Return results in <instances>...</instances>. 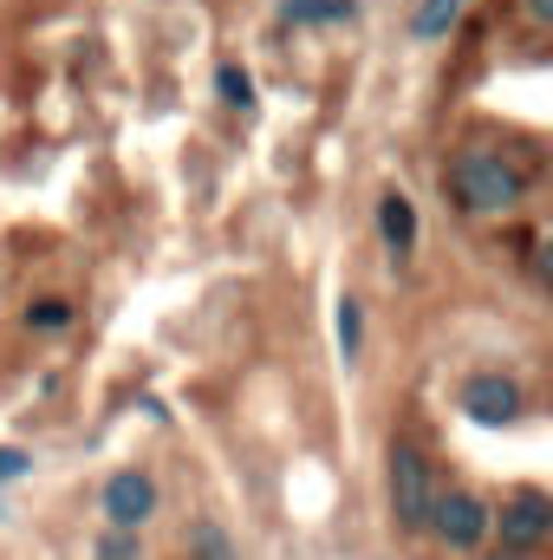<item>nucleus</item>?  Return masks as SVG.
Listing matches in <instances>:
<instances>
[{
	"mask_svg": "<svg viewBox=\"0 0 553 560\" xmlns=\"http://www.w3.org/2000/svg\"><path fill=\"white\" fill-rule=\"evenodd\" d=\"M449 189H456V202H462L469 215H508V209L528 196V176H521L502 150L469 143V150L449 163Z\"/></svg>",
	"mask_w": 553,
	"mask_h": 560,
	"instance_id": "1",
	"label": "nucleus"
},
{
	"mask_svg": "<svg viewBox=\"0 0 553 560\" xmlns=\"http://www.w3.org/2000/svg\"><path fill=\"white\" fill-rule=\"evenodd\" d=\"M423 535H436L443 548L469 555V548H482V541H489V502H482V495H469V489H436Z\"/></svg>",
	"mask_w": 553,
	"mask_h": 560,
	"instance_id": "2",
	"label": "nucleus"
},
{
	"mask_svg": "<svg viewBox=\"0 0 553 560\" xmlns=\"http://www.w3.org/2000/svg\"><path fill=\"white\" fill-rule=\"evenodd\" d=\"M430 502H436L430 456H423L416 443H398V450H391V515H398V528L423 535V522H430Z\"/></svg>",
	"mask_w": 553,
	"mask_h": 560,
	"instance_id": "3",
	"label": "nucleus"
},
{
	"mask_svg": "<svg viewBox=\"0 0 553 560\" xmlns=\"http://www.w3.org/2000/svg\"><path fill=\"white\" fill-rule=\"evenodd\" d=\"M553 528V502L541 489H515L502 509H489V535H502L508 555H534Z\"/></svg>",
	"mask_w": 553,
	"mask_h": 560,
	"instance_id": "4",
	"label": "nucleus"
},
{
	"mask_svg": "<svg viewBox=\"0 0 553 560\" xmlns=\"http://www.w3.org/2000/svg\"><path fill=\"white\" fill-rule=\"evenodd\" d=\"M150 515H156V482H150L143 469H118V476L105 482V522H111L118 535H138Z\"/></svg>",
	"mask_w": 553,
	"mask_h": 560,
	"instance_id": "5",
	"label": "nucleus"
},
{
	"mask_svg": "<svg viewBox=\"0 0 553 560\" xmlns=\"http://www.w3.org/2000/svg\"><path fill=\"white\" fill-rule=\"evenodd\" d=\"M456 405H462L475 423H515L521 418V385L502 378V372H475V378H462Z\"/></svg>",
	"mask_w": 553,
	"mask_h": 560,
	"instance_id": "6",
	"label": "nucleus"
},
{
	"mask_svg": "<svg viewBox=\"0 0 553 560\" xmlns=\"http://www.w3.org/2000/svg\"><path fill=\"white\" fill-rule=\"evenodd\" d=\"M378 235H385L391 255H411L416 248V202L404 189H385V196H378Z\"/></svg>",
	"mask_w": 553,
	"mask_h": 560,
	"instance_id": "7",
	"label": "nucleus"
},
{
	"mask_svg": "<svg viewBox=\"0 0 553 560\" xmlns=\"http://www.w3.org/2000/svg\"><path fill=\"white\" fill-rule=\"evenodd\" d=\"M352 13H358L352 0H286L280 7L286 26H332V20H352Z\"/></svg>",
	"mask_w": 553,
	"mask_h": 560,
	"instance_id": "8",
	"label": "nucleus"
},
{
	"mask_svg": "<svg viewBox=\"0 0 553 560\" xmlns=\"http://www.w3.org/2000/svg\"><path fill=\"white\" fill-rule=\"evenodd\" d=\"M456 20H462V0H423V7H416V20H411V33H416V39H443Z\"/></svg>",
	"mask_w": 553,
	"mask_h": 560,
	"instance_id": "9",
	"label": "nucleus"
},
{
	"mask_svg": "<svg viewBox=\"0 0 553 560\" xmlns=\"http://www.w3.org/2000/svg\"><path fill=\"white\" fill-rule=\"evenodd\" d=\"M189 560H242V555H235V541L222 535V522H196V528H189Z\"/></svg>",
	"mask_w": 553,
	"mask_h": 560,
	"instance_id": "10",
	"label": "nucleus"
},
{
	"mask_svg": "<svg viewBox=\"0 0 553 560\" xmlns=\"http://www.w3.org/2000/svg\"><path fill=\"white\" fill-rule=\"evenodd\" d=\"M332 332H339V352H345V359H358V339H365V306H358L352 293L339 300V313H332Z\"/></svg>",
	"mask_w": 553,
	"mask_h": 560,
	"instance_id": "11",
	"label": "nucleus"
},
{
	"mask_svg": "<svg viewBox=\"0 0 553 560\" xmlns=\"http://www.w3.org/2000/svg\"><path fill=\"white\" fill-rule=\"evenodd\" d=\"M215 92H222V105H235V112L255 105V79H248L242 66H215Z\"/></svg>",
	"mask_w": 553,
	"mask_h": 560,
	"instance_id": "12",
	"label": "nucleus"
},
{
	"mask_svg": "<svg viewBox=\"0 0 553 560\" xmlns=\"http://www.w3.org/2000/svg\"><path fill=\"white\" fill-rule=\"evenodd\" d=\"M26 326L59 332V326H72V306H66V300H33V306H26Z\"/></svg>",
	"mask_w": 553,
	"mask_h": 560,
	"instance_id": "13",
	"label": "nucleus"
},
{
	"mask_svg": "<svg viewBox=\"0 0 553 560\" xmlns=\"http://www.w3.org/2000/svg\"><path fill=\"white\" fill-rule=\"evenodd\" d=\"M92 560H143V548H138V535H98V548H92Z\"/></svg>",
	"mask_w": 553,
	"mask_h": 560,
	"instance_id": "14",
	"label": "nucleus"
},
{
	"mask_svg": "<svg viewBox=\"0 0 553 560\" xmlns=\"http://www.w3.org/2000/svg\"><path fill=\"white\" fill-rule=\"evenodd\" d=\"M26 463H33L26 450H0V482H13V476H26Z\"/></svg>",
	"mask_w": 553,
	"mask_h": 560,
	"instance_id": "15",
	"label": "nucleus"
},
{
	"mask_svg": "<svg viewBox=\"0 0 553 560\" xmlns=\"http://www.w3.org/2000/svg\"><path fill=\"white\" fill-rule=\"evenodd\" d=\"M515 7H521L534 26H553V0H515Z\"/></svg>",
	"mask_w": 553,
	"mask_h": 560,
	"instance_id": "16",
	"label": "nucleus"
}]
</instances>
